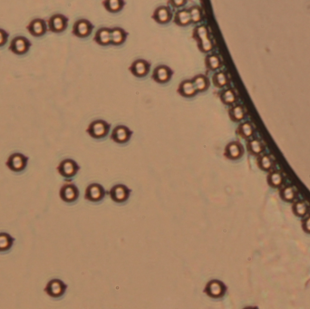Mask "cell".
Returning <instances> with one entry per match:
<instances>
[{
    "label": "cell",
    "instance_id": "cell-1",
    "mask_svg": "<svg viewBox=\"0 0 310 309\" xmlns=\"http://www.w3.org/2000/svg\"><path fill=\"white\" fill-rule=\"evenodd\" d=\"M193 38L197 42L198 48L201 53H210L214 48V43L210 37L209 27L205 25L195 26L193 29Z\"/></svg>",
    "mask_w": 310,
    "mask_h": 309
},
{
    "label": "cell",
    "instance_id": "cell-2",
    "mask_svg": "<svg viewBox=\"0 0 310 309\" xmlns=\"http://www.w3.org/2000/svg\"><path fill=\"white\" fill-rule=\"evenodd\" d=\"M111 126L104 120H96L89 125L86 132L95 139H102L109 134Z\"/></svg>",
    "mask_w": 310,
    "mask_h": 309
},
{
    "label": "cell",
    "instance_id": "cell-3",
    "mask_svg": "<svg viewBox=\"0 0 310 309\" xmlns=\"http://www.w3.org/2000/svg\"><path fill=\"white\" fill-rule=\"evenodd\" d=\"M227 287L222 281L218 280H210L204 288V293L210 298H222L226 294Z\"/></svg>",
    "mask_w": 310,
    "mask_h": 309
},
{
    "label": "cell",
    "instance_id": "cell-4",
    "mask_svg": "<svg viewBox=\"0 0 310 309\" xmlns=\"http://www.w3.org/2000/svg\"><path fill=\"white\" fill-rule=\"evenodd\" d=\"M67 289V285L62 280L54 279L47 282L44 291L47 296L53 298H59L64 296Z\"/></svg>",
    "mask_w": 310,
    "mask_h": 309
},
{
    "label": "cell",
    "instance_id": "cell-5",
    "mask_svg": "<svg viewBox=\"0 0 310 309\" xmlns=\"http://www.w3.org/2000/svg\"><path fill=\"white\" fill-rule=\"evenodd\" d=\"M27 163H28V157H26L25 155L19 153V152H16L9 156V159L6 163V165L10 171H14V172H20V171H24L26 168Z\"/></svg>",
    "mask_w": 310,
    "mask_h": 309
},
{
    "label": "cell",
    "instance_id": "cell-6",
    "mask_svg": "<svg viewBox=\"0 0 310 309\" xmlns=\"http://www.w3.org/2000/svg\"><path fill=\"white\" fill-rule=\"evenodd\" d=\"M68 18L62 14H55L48 19L47 27L53 33H62L67 29Z\"/></svg>",
    "mask_w": 310,
    "mask_h": 309
},
{
    "label": "cell",
    "instance_id": "cell-7",
    "mask_svg": "<svg viewBox=\"0 0 310 309\" xmlns=\"http://www.w3.org/2000/svg\"><path fill=\"white\" fill-rule=\"evenodd\" d=\"M79 165L72 159L64 160L59 163V165L57 166V171H58L59 174L67 179H70L74 176H76V173L79 171Z\"/></svg>",
    "mask_w": 310,
    "mask_h": 309
},
{
    "label": "cell",
    "instance_id": "cell-8",
    "mask_svg": "<svg viewBox=\"0 0 310 309\" xmlns=\"http://www.w3.org/2000/svg\"><path fill=\"white\" fill-rule=\"evenodd\" d=\"M31 46L32 44L27 38L25 37H17L13 38L12 41L10 42L9 50L11 51L13 54L23 55L29 51Z\"/></svg>",
    "mask_w": 310,
    "mask_h": 309
},
{
    "label": "cell",
    "instance_id": "cell-9",
    "mask_svg": "<svg viewBox=\"0 0 310 309\" xmlns=\"http://www.w3.org/2000/svg\"><path fill=\"white\" fill-rule=\"evenodd\" d=\"M94 29L92 23L87 19H79L73 25L72 33L79 38H85L90 36Z\"/></svg>",
    "mask_w": 310,
    "mask_h": 309
},
{
    "label": "cell",
    "instance_id": "cell-10",
    "mask_svg": "<svg viewBox=\"0 0 310 309\" xmlns=\"http://www.w3.org/2000/svg\"><path fill=\"white\" fill-rule=\"evenodd\" d=\"M59 196L65 202H74L79 197V191L75 184L66 183L60 189Z\"/></svg>",
    "mask_w": 310,
    "mask_h": 309
},
{
    "label": "cell",
    "instance_id": "cell-11",
    "mask_svg": "<svg viewBox=\"0 0 310 309\" xmlns=\"http://www.w3.org/2000/svg\"><path fill=\"white\" fill-rule=\"evenodd\" d=\"M172 75H173V71L172 68L162 65L158 66L153 70L152 79L158 84H167L168 82H170V80L172 79Z\"/></svg>",
    "mask_w": 310,
    "mask_h": 309
},
{
    "label": "cell",
    "instance_id": "cell-12",
    "mask_svg": "<svg viewBox=\"0 0 310 309\" xmlns=\"http://www.w3.org/2000/svg\"><path fill=\"white\" fill-rule=\"evenodd\" d=\"M150 68H151V64L149 63L148 61L144 59H137L131 65L129 70H130L131 74L134 75V76L139 77V78H143L149 74Z\"/></svg>",
    "mask_w": 310,
    "mask_h": 309
},
{
    "label": "cell",
    "instance_id": "cell-13",
    "mask_svg": "<svg viewBox=\"0 0 310 309\" xmlns=\"http://www.w3.org/2000/svg\"><path fill=\"white\" fill-rule=\"evenodd\" d=\"M133 135V132L127 126H118L113 128L111 134V139L116 143H126L129 142Z\"/></svg>",
    "mask_w": 310,
    "mask_h": 309
},
{
    "label": "cell",
    "instance_id": "cell-14",
    "mask_svg": "<svg viewBox=\"0 0 310 309\" xmlns=\"http://www.w3.org/2000/svg\"><path fill=\"white\" fill-rule=\"evenodd\" d=\"M131 190L127 188L126 185L123 184H117L114 185L113 188L110 191V197L113 201L118 202V203H122L128 200V198L130 196Z\"/></svg>",
    "mask_w": 310,
    "mask_h": 309
},
{
    "label": "cell",
    "instance_id": "cell-15",
    "mask_svg": "<svg viewBox=\"0 0 310 309\" xmlns=\"http://www.w3.org/2000/svg\"><path fill=\"white\" fill-rule=\"evenodd\" d=\"M105 195V189L103 188L102 185L98 183H92L90 184L85 190L84 198L87 201L97 202V201H102Z\"/></svg>",
    "mask_w": 310,
    "mask_h": 309
},
{
    "label": "cell",
    "instance_id": "cell-16",
    "mask_svg": "<svg viewBox=\"0 0 310 309\" xmlns=\"http://www.w3.org/2000/svg\"><path fill=\"white\" fill-rule=\"evenodd\" d=\"M47 25L46 22L42 18H36L30 22L26 26V29L29 32L31 36L35 38H40L44 36L47 31Z\"/></svg>",
    "mask_w": 310,
    "mask_h": 309
},
{
    "label": "cell",
    "instance_id": "cell-17",
    "mask_svg": "<svg viewBox=\"0 0 310 309\" xmlns=\"http://www.w3.org/2000/svg\"><path fill=\"white\" fill-rule=\"evenodd\" d=\"M172 9L169 6H161L155 9L152 14V19L159 24L164 25L172 20Z\"/></svg>",
    "mask_w": 310,
    "mask_h": 309
},
{
    "label": "cell",
    "instance_id": "cell-18",
    "mask_svg": "<svg viewBox=\"0 0 310 309\" xmlns=\"http://www.w3.org/2000/svg\"><path fill=\"white\" fill-rule=\"evenodd\" d=\"M177 92L182 97L185 98H193L197 96V90L195 85L193 84V80L187 79L180 82L179 87L177 89Z\"/></svg>",
    "mask_w": 310,
    "mask_h": 309
},
{
    "label": "cell",
    "instance_id": "cell-19",
    "mask_svg": "<svg viewBox=\"0 0 310 309\" xmlns=\"http://www.w3.org/2000/svg\"><path fill=\"white\" fill-rule=\"evenodd\" d=\"M244 150L242 145L239 142H231L225 147L224 155L230 160H238L243 155Z\"/></svg>",
    "mask_w": 310,
    "mask_h": 309
},
{
    "label": "cell",
    "instance_id": "cell-20",
    "mask_svg": "<svg viewBox=\"0 0 310 309\" xmlns=\"http://www.w3.org/2000/svg\"><path fill=\"white\" fill-rule=\"evenodd\" d=\"M128 33L121 27H114L111 32V44L113 46H121L126 42Z\"/></svg>",
    "mask_w": 310,
    "mask_h": 309
},
{
    "label": "cell",
    "instance_id": "cell-21",
    "mask_svg": "<svg viewBox=\"0 0 310 309\" xmlns=\"http://www.w3.org/2000/svg\"><path fill=\"white\" fill-rule=\"evenodd\" d=\"M111 32H112L111 28L102 27L96 34L95 41L100 46L111 45Z\"/></svg>",
    "mask_w": 310,
    "mask_h": 309
},
{
    "label": "cell",
    "instance_id": "cell-22",
    "mask_svg": "<svg viewBox=\"0 0 310 309\" xmlns=\"http://www.w3.org/2000/svg\"><path fill=\"white\" fill-rule=\"evenodd\" d=\"M206 68L208 71H217L222 67V58L217 54H209L205 58Z\"/></svg>",
    "mask_w": 310,
    "mask_h": 309
},
{
    "label": "cell",
    "instance_id": "cell-23",
    "mask_svg": "<svg viewBox=\"0 0 310 309\" xmlns=\"http://www.w3.org/2000/svg\"><path fill=\"white\" fill-rule=\"evenodd\" d=\"M174 23L179 26H188L192 24L188 9H180L174 15Z\"/></svg>",
    "mask_w": 310,
    "mask_h": 309
},
{
    "label": "cell",
    "instance_id": "cell-24",
    "mask_svg": "<svg viewBox=\"0 0 310 309\" xmlns=\"http://www.w3.org/2000/svg\"><path fill=\"white\" fill-rule=\"evenodd\" d=\"M192 80L198 92H206L210 88V80L206 75H198L194 76Z\"/></svg>",
    "mask_w": 310,
    "mask_h": 309
},
{
    "label": "cell",
    "instance_id": "cell-25",
    "mask_svg": "<svg viewBox=\"0 0 310 309\" xmlns=\"http://www.w3.org/2000/svg\"><path fill=\"white\" fill-rule=\"evenodd\" d=\"M220 98H221V100L224 105H231V106L234 105L235 103L238 100L237 94L235 92L234 89H232V88L223 90L220 94Z\"/></svg>",
    "mask_w": 310,
    "mask_h": 309
},
{
    "label": "cell",
    "instance_id": "cell-26",
    "mask_svg": "<svg viewBox=\"0 0 310 309\" xmlns=\"http://www.w3.org/2000/svg\"><path fill=\"white\" fill-rule=\"evenodd\" d=\"M229 115H230L231 121H242L244 120V118L246 117V111L242 105H232L229 110Z\"/></svg>",
    "mask_w": 310,
    "mask_h": 309
},
{
    "label": "cell",
    "instance_id": "cell-27",
    "mask_svg": "<svg viewBox=\"0 0 310 309\" xmlns=\"http://www.w3.org/2000/svg\"><path fill=\"white\" fill-rule=\"evenodd\" d=\"M103 5L108 12L118 13L125 8L126 2L122 0H105Z\"/></svg>",
    "mask_w": 310,
    "mask_h": 309
},
{
    "label": "cell",
    "instance_id": "cell-28",
    "mask_svg": "<svg viewBox=\"0 0 310 309\" xmlns=\"http://www.w3.org/2000/svg\"><path fill=\"white\" fill-rule=\"evenodd\" d=\"M212 83L215 87L223 88L230 83V79L225 72H216L212 76Z\"/></svg>",
    "mask_w": 310,
    "mask_h": 309
},
{
    "label": "cell",
    "instance_id": "cell-29",
    "mask_svg": "<svg viewBox=\"0 0 310 309\" xmlns=\"http://www.w3.org/2000/svg\"><path fill=\"white\" fill-rule=\"evenodd\" d=\"M15 238L7 232H0V252L8 251L14 245Z\"/></svg>",
    "mask_w": 310,
    "mask_h": 309
},
{
    "label": "cell",
    "instance_id": "cell-30",
    "mask_svg": "<svg viewBox=\"0 0 310 309\" xmlns=\"http://www.w3.org/2000/svg\"><path fill=\"white\" fill-rule=\"evenodd\" d=\"M237 134H239L240 137L244 139H249L252 137L254 134V128L251 122L245 121L239 125L237 129Z\"/></svg>",
    "mask_w": 310,
    "mask_h": 309
},
{
    "label": "cell",
    "instance_id": "cell-31",
    "mask_svg": "<svg viewBox=\"0 0 310 309\" xmlns=\"http://www.w3.org/2000/svg\"><path fill=\"white\" fill-rule=\"evenodd\" d=\"M191 16L192 24H199L202 21L203 18V11L199 5H194L188 9Z\"/></svg>",
    "mask_w": 310,
    "mask_h": 309
},
{
    "label": "cell",
    "instance_id": "cell-32",
    "mask_svg": "<svg viewBox=\"0 0 310 309\" xmlns=\"http://www.w3.org/2000/svg\"><path fill=\"white\" fill-rule=\"evenodd\" d=\"M263 143L259 140H252L247 142V150L253 155H260L264 150Z\"/></svg>",
    "mask_w": 310,
    "mask_h": 309
},
{
    "label": "cell",
    "instance_id": "cell-33",
    "mask_svg": "<svg viewBox=\"0 0 310 309\" xmlns=\"http://www.w3.org/2000/svg\"><path fill=\"white\" fill-rule=\"evenodd\" d=\"M268 181L270 186L277 188L283 183V176L278 171H273L268 175Z\"/></svg>",
    "mask_w": 310,
    "mask_h": 309
},
{
    "label": "cell",
    "instance_id": "cell-34",
    "mask_svg": "<svg viewBox=\"0 0 310 309\" xmlns=\"http://www.w3.org/2000/svg\"><path fill=\"white\" fill-rule=\"evenodd\" d=\"M258 164L260 169H262L263 171H269L272 169L274 163H273L272 159L270 158V156L262 155L258 160Z\"/></svg>",
    "mask_w": 310,
    "mask_h": 309
},
{
    "label": "cell",
    "instance_id": "cell-35",
    "mask_svg": "<svg viewBox=\"0 0 310 309\" xmlns=\"http://www.w3.org/2000/svg\"><path fill=\"white\" fill-rule=\"evenodd\" d=\"M293 211L298 217H304L308 212V206L304 201H298L294 204Z\"/></svg>",
    "mask_w": 310,
    "mask_h": 309
},
{
    "label": "cell",
    "instance_id": "cell-36",
    "mask_svg": "<svg viewBox=\"0 0 310 309\" xmlns=\"http://www.w3.org/2000/svg\"><path fill=\"white\" fill-rule=\"evenodd\" d=\"M296 191L292 187L288 186L281 191V198L286 201H292L296 198Z\"/></svg>",
    "mask_w": 310,
    "mask_h": 309
},
{
    "label": "cell",
    "instance_id": "cell-37",
    "mask_svg": "<svg viewBox=\"0 0 310 309\" xmlns=\"http://www.w3.org/2000/svg\"><path fill=\"white\" fill-rule=\"evenodd\" d=\"M9 34L6 30L0 28V47L4 46L9 39Z\"/></svg>",
    "mask_w": 310,
    "mask_h": 309
},
{
    "label": "cell",
    "instance_id": "cell-38",
    "mask_svg": "<svg viewBox=\"0 0 310 309\" xmlns=\"http://www.w3.org/2000/svg\"><path fill=\"white\" fill-rule=\"evenodd\" d=\"M187 3V0H170L168 4L172 5L174 9H180Z\"/></svg>",
    "mask_w": 310,
    "mask_h": 309
},
{
    "label": "cell",
    "instance_id": "cell-39",
    "mask_svg": "<svg viewBox=\"0 0 310 309\" xmlns=\"http://www.w3.org/2000/svg\"><path fill=\"white\" fill-rule=\"evenodd\" d=\"M303 228L306 230V232L310 233V217L307 218L306 221L303 223Z\"/></svg>",
    "mask_w": 310,
    "mask_h": 309
},
{
    "label": "cell",
    "instance_id": "cell-40",
    "mask_svg": "<svg viewBox=\"0 0 310 309\" xmlns=\"http://www.w3.org/2000/svg\"><path fill=\"white\" fill-rule=\"evenodd\" d=\"M244 309H256L255 307H252V306H247V307H246V308H244Z\"/></svg>",
    "mask_w": 310,
    "mask_h": 309
}]
</instances>
